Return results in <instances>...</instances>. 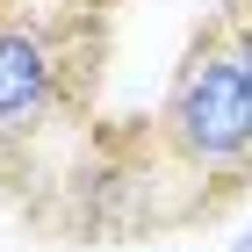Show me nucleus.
<instances>
[{
    "label": "nucleus",
    "mask_w": 252,
    "mask_h": 252,
    "mask_svg": "<svg viewBox=\"0 0 252 252\" xmlns=\"http://www.w3.org/2000/svg\"><path fill=\"white\" fill-rule=\"evenodd\" d=\"M72 94V43L43 15L0 7V152H29V137L58 123Z\"/></svg>",
    "instance_id": "nucleus-2"
},
{
    "label": "nucleus",
    "mask_w": 252,
    "mask_h": 252,
    "mask_svg": "<svg viewBox=\"0 0 252 252\" xmlns=\"http://www.w3.org/2000/svg\"><path fill=\"white\" fill-rule=\"evenodd\" d=\"M158 144L194 180H216V188L252 180V72L223 15L180 51L166 108H158Z\"/></svg>",
    "instance_id": "nucleus-1"
},
{
    "label": "nucleus",
    "mask_w": 252,
    "mask_h": 252,
    "mask_svg": "<svg viewBox=\"0 0 252 252\" xmlns=\"http://www.w3.org/2000/svg\"><path fill=\"white\" fill-rule=\"evenodd\" d=\"M223 22H231V43H238V58H245V72H252V0H238Z\"/></svg>",
    "instance_id": "nucleus-3"
}]
</instances>
